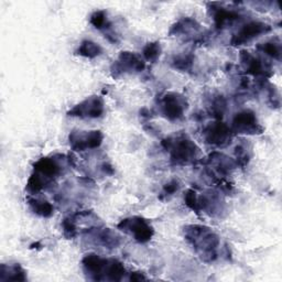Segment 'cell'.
<instances>
[{
  "instance_id": "16",
  "label": "cell",
  "mask_w": 282,
  "mask_h": 282,
  "mask_svg": "<svg viewBox=\"0 0 282 282\" xmlns=\"http://www.w3.org/2000/svg\"><path fill=\"white\" fill-rule=\"evenodd\" d=\"M161 53V47L160 43L158 42H151L144 47L143 49V56L144 59L150 62H155L160 56Z\"/></svg>"
},
{
  "instance_id": "21",
  "label": "cell",
  "mask_w": 282,
  "mask_h": 282,
  "mask_svg": "<svg viewBox=\"0 0 282 282\" xmlns=\"http://www.w3.org/2000/svg\"><path fill=\"white\" fill-rule=\"evenodd\" d=\"M184 199H185V203H186L187 206H189L190 208H192L193 211H195V212L199 211V209H200L199 200L197 198V195H195L194 191H192V190L187 191Z\"/></svg>"
},
{
  "instance_id": "11",
  "label": "cell",
  "mask_w": 282,
  "mask_h": 282,
  "mask_svg": "<svg viewBox=\"0 0 282 282\" xmlns=\"http://www.w3.org/2000/svg\"><path fill=\"white\" fill-rule=\"evenodd\" d=\"M107 265L108 260L100 258L97 255H88L83 259V266L86 272L94 274L97 280H100V274H106Z\"/></svg>"
},
{
  "instance_id": "23",
  "label": "cell",
  "mask_w": 282,
  "mask_h": 282,
  "mask_svg": "<svg viewBox=\"0 0 282 282\" xmlns=\"http://www.w3.org/2000/svg\"><path fill=\"white\" fill-rule=\"evenodd\" d=\"M175 67L181 70H186L190 68V65L192 64V59L189 56H183V57H179L175 61Z\"/></svg>"
},
{
  "instance_id": "1",
  "label": "cell",
  "mask_w": 282,
  "mask_h": 282,
  "mask_svg": "<svg viewBox=\"0 0 282 282\" xmlns=\"http://www.w3.org/2000/svg\"><path fill=\"white\" fill-rule=\"evenodd\" d=\"M185 237L203 258L208 257L211 260L216 256L215 250L219 246V237L213 230L203 226H191L186 228Z\"/></svg>"
},
{
  "instance_id": "25",
  "label": "cell",
  "mask_w": 282,
  "mask_h": 282,
  "mask_svg": "<svg viewBox=\"0 0 282 282\" xmlns=\"http://www.w3.org/2000/svg\"><path fill=\"white\" fill-rule=\"evenodd\" d=\"M130 280L133 281H140V280H146V278H144L141 273L139 272H134L132 273V277H130Z\"/></svg>"
},
{
  "instance_id": "12",
  "label": "cell",
  "mask_w": 282,
  "mask_h": 282,
  "mask_svg": "<svg viewBox=\"0 0 282 282\" xmlns=\"http://www.w3.org/2000/svg\"><path fill=\"white\" fill-rule=\"evenodd\" d=\"M35 171H38L41 176H45L46 178H53L60 171V167L56 164V162L52 159L43 158L34 164Z\"/></svg>"
},
{
  "instance_id": "10",
  "label": "cell",
  "mask_w": 282,
  "mask_h": 282,
  "mask_svg": "<svg viewBox=\"0 0 282 282\" xmlns=\"http://www.w3.org/2000/svg\"><path fill=\"white\" fill-rule=\"evenodd\" d=\"M230 137L229 128L223 122H215L205 130V139L208 143L221 144L225 143Z\"/></svg>"
},
{
  "instance_id": "19",
  "label": "cell",
  "mask_w": 282,
  "mask_h": 282,
  "mask_svg": "<svg viewBox=\"0 0 282 282\" xmlns=\"http://www.w3.org/2000/svg\"><path fill=\"white\" fill-rule=\"evenodd\" d=\"M43 185H45V183H43V180L40 176L38 175H33L30 179H29L28 181V191L31 192V193H38L39 191L42 190Z\"/></svg>"
},
{
  "instance_id": "22",
  "label": "cell",
  "mask_w": 282,
  "mask_h": 282,
  "mask_svg": "<svg viewBox=\"0 0 282 282\" xmlns=\"http://www.w3.org/2000/svg\"><path fill=\"white\" fill-rule=\"evenodd\" d=\"M63 228H64L65 236H68L70 238L75 236L76 227H75L74 223H73V221H72V220H65L63 222Z\"/></svg>"
},
{
  "instance_id": "17",
  "label": "cell",
  "mask_w": 282,
  "mask_h": 282,
  "mask_svg": "<svg viewBox=\"0 0 282 282\" xmlns=\"http://www.w3.org/2000/svg\"><path fill=\"white\" fill-rule=\"evenodd\" d=\"M238 16L233 12V11H227V10H219L218 13L215 14V24L218 28H222L224 25H226L227 23H230L231 20L237 19Z\"/></svg>"
},
{
  "instance_id": "6",
  "label": "cell",
  "mask_w": 282,
  "mask_h": 282,
  "mask_svg": "<svg viewBox=\"0 0 282 282\" xmlns=\"http://www.w3.org/2000/svg\"><path fill=\"white\" fill-rule=\"evenodd\" d=\"M198 153V148L189 139H179L172 150V160L177 163H186L195 158Z\"/></svg>"
},
{
  "instance_id": "5",
  "label": "cell",
  "mask_w": 282,
  "mask_h": 282,
  "mask_svg": "<svg viewBox=\"0 0 282 282\" xmlns=\"http://www.w3.org/2000/svg\"><path fill=\"white\" fill-rule=\"evenodd\" d=\"M270 27L263 23H250L244 26L236 35H234L233 40H231V45L233 46H242L246 42H249L256 37H259L260 34L269 32Z\"/></svg>"
},
{
  "instance_id": "13",
  "label": "cell",
  "mask_w": 282,
  "mask_h": 282,
  "mask_svg": "<svg viewBox=\"0 0 282 282\" xmlns=\"http://www.w3.org/2000/svg\"><path fill=\"white\" fill-rule=\"evenodd\" d=\"M102 51H103L102 48H100L97 43L86 40V41H83L82 45L79 46L77 50V54L89 57V59H94V57L102 54Z\"/></svg>"
},
{
  "instance_id": "8",
  "label": "cell",
  "mask_w": 282,
  "mask_h": 282,
  "mask_svg": "<svg viewBox=\"0 0 282 282\" xmlns=\"http://www.w3.org/2000/svg\"><path fill=\"white\" fill-rule=\"evenodd\" d=\"M163 114L170 120H177L183 116L184 104L176 94H168L162 100Z\"/></svg>"
},
{
  "instance_id": "18",
  "label": "cell",
  "mask_w": 282,
  "mask_h": 282,
  "mask_svg": "<svg viewBox=\"0 0 282 282\" xmlns=\"http://www.w3.org/2000/svg\"><path fill=\"white\" fill-rule=\"evenodd\" d=\"M263 51L266 52L268 55L272 56L273 59H280V54H281V49L278 43L274 42H267L264 43L262 46Z\"/></svg>"
},
{
  "instance_id": "14",
  "label": "cell",
  "mask_w": 282,
  "mask_h": 282,
  "mask_svg": "<svg viewBox=\"0 0 282 282\" xmlns=\"http://www.w3.org/2000/svg\"><path fill=\"white\" fill-rule=\"evenodd\" d=\"M29 205L32 208V211L43 218H50L53 214V206L47 201H39L31 199L29 200Z\"/></svg>"
},
{
  "instance_id": "7",
  "label": "cell",
  "mask_w": 282,
  "mask_h": 282,
  "mask_svg": "<svg viewBox=\"0 0 282 282\" xmlns=\"http://www.w3.org/2000/svg\"><path fill=\"white\" fill-rule=\"evenodd\" d=\"M233 126L236 132L243 134H256L257 132H262V128L258 125L255 114L249 111L237 114L234 118Z\"/></svg>"
},
{
  "instance_id": "24",
  "label": "cell",
  "mask_w": 282,
  "mask_h": 282,
  "mask_svg": "<svg viewBox=\"0 0 282 282\" xmlns=\"http://www.w3.org/2000/svg\"><path fill=\"white\" fill-rule=\"evenodd\" d=\"M179 190V182L177 180H173L168 184H165L163 187V193L164 195H172L175 194Z\"/></svg>"
},
{
  "instance_id": "3",
  "label": "cell",
  "mask_w": 282,
  "mask_h": 282,
  "mask_svg": "<svg viewBox=\"0 0 282 282\" xmlns=\"http://www.w3.org/2000/svg\"><path fill=\"white\" fill-rule=\"evenodd\" d=\"M104 113V102L102 98L93 96L84 100L69 112V116L81 118H98Z\"/></svg>"
},
{
  "instance_id": "15",
  "label": "cell",
  "mask_w": 282,
  "mask_h": 282,
  "mask_svg": "<svg viewBox=\"0 0 282 282\" xmlns=\"http://www.w3.org/2000/svg\"><path fill=\"white\" fill-rule=\"evenodd\" d=\"M126 273V270L124 268L122 264H120L117 260H108V266H107V278L113 281H118L121 280Z\"/></svg>"
},
{
  "instance_id": "4",
  "label": "cell",
  "mask_w": 282,
  "mask_h": 282,
  "mask_svg": "<svg viewBox=\"0 0 282 282\" xmlns=\"http://www.w3.org/2000/svg\"><path fill=\"white\" fill-rule=\"evenodd\" d=\"M102 141L103 135L100 132H90L85 135L73 132L70 135L71 146L77 151L97 148L102 144Z\"/></svg>"
},
{
  "instance_id": "2",
  "label": "cell",
  "mask_w": 282,
  "mask_h": 282,
  "mask_svg": "<svg viewBox=\"0 0 282 282\" xmlns=\"http://www.w3.org/2000/svg\"><path fill=\"white\" fill-rule=\"evenodd\" d=\"M118 228L134 235L135 240L139 243H147L154 235V229L150 224L140 218H133L121 221Z\"/></svg>"
},
{
  "instance_id": "9",
  "label": "cell",
  "mask_w": 282,
  "mask_h": 282,
  "mask_svg": "<svg viewBox=\"0 0 282 282\" xmlns=\"http://www.w3.org/2000/svg\"><path fill=\"white\" fill-rule=\"evenodd\" d=\"M114 67H115V71L120 72V73L125 72L124 70L140 72L144 69V62L135 53L121 52L118 61L114 64Z\"/></svg>"
},
{
  "instance_id": "20",
  "label": "cell",
  "mask_w": 282,
  "mask_h": 282,
  "mask_svg": "<svg viewBox=\"0 0 282 282\" xmlns=\"http://www.w3.org/2000/svg\"><path fill=\"white\" fill-rule=\"evenodd\" d=\"M91 24L96 29H103L107 25L105 11H96L92 14Z\"/></svg>"
}]
</instances>
